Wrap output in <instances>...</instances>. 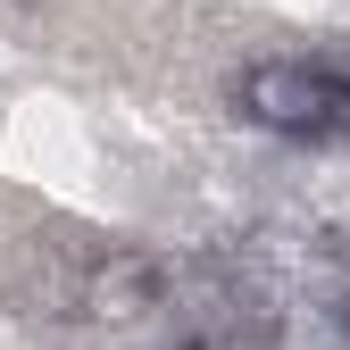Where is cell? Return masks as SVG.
Segmentation results:
<instances>
[{
	"instance_id": "obj_1",
	"label": "cell",
	"mask_w": 350,
	"mask_h": 350,
	"mask_svg": "<svg viewBox=\"0 0 350 350\" xmlns=\"http://www.w3.org/2000/svg\"><path fill=\"white\" fill-rule=\"evenodd\" d=\"M242 117L284 142H334L350 134V75L309 67V59H267L242 75Z\"/></svg>"
},
{
	"instance_id": "obj_2",
	"label": "cell",
	"mask_w": 350,
	"mask_h": 350,
	"mask_svg": "<svg viewBox=\"0 0 350 350\" xmlns=\"http://www.w3.org/2000/svg\"><path fill=\"white\" fill-rule=\"evenodd\" d=\"M83 309H92L100 325H134V317H150L159 309V267L142 250H109L92 275H83Z\"/></svg>"
}]
</instances>
